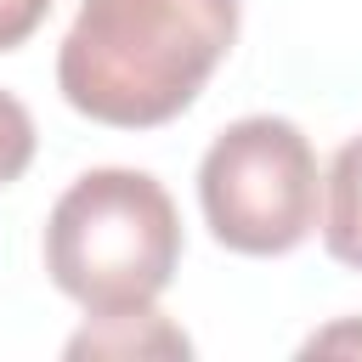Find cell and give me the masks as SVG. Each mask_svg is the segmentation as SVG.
<instances>
[{
	"label": "cell",
	"mask_w": 362,
	"mask_h": 362,
	"mask_svg": "<svg viewBox=\"0 0 362 362\" xmlns=\"http://www.w3.org/2000/svg\"><path fill=\"white\" fill-rule=\"evenodd\" d=\"M238 40V0H79L57 51L74 113L113 130L170 124Z\"/></svg>",
	"instance_id": "1"
},
{
	"label": "cell",
	"mask_w": 362,
	"mask_h": 362,
	"mask_svg": "<svg viewBox=\"0 0 362 362\" xmlns=\"http://www.w3.org/2000/svg\"><path fill=\"white\" fill-rule=\"evenodd\" d=\"M181 266V215L147 170H85L45 221V272L90 317L153 305Z\"/></svg>",
	"instance_id": "2"
},
{
	"label": "cell",
	"mask_w": 362,
	"mask_h": 362,
	"mask_svg": "<svg viewBox=\"0 0 362 362\" xmlns=\"http://www.w3.org/2000/svg\"><path fill=\"white\" fill-rule=\"evenodd\" d=\"M198 204L215 243L238 255H288L317 226V153L294 119L249 113L226 124L198 164Z\"/></svg>",
	"instance_id": "3"
},
{
	"label": "cell",
	"mask_w": 362,
	"mask_h": 362,
	"mask_svg": "<svg viewBox=\"0 0 362 362\" xmlns=\"http://www.w3.org/2000/svg\"><path fill=\"white\" fill-rule=\"evenodd\" d=\"M68 356H192V339L170 317H158L153 305H141V311L90 317L68 339Z\"/></svg>",
	"instance_id": "4"
},
{
	"label": "cell",
	"mask_w": 362,
	"mask_h": 362,
	"mask_svg": "<svg viewBox=\"0 0 362 362\" xmlns=\"http://www.w3.org/2000/svg\"><path fill=\"white\" fill-rule=\"evenodd\" d=\"M322 243L339 266L362 272V136H351L328 164V215Z\"/></svg>",
	"instance_id": "5"
},
{
	"label": "cell",
	"mask_w": 362,
	"mask_h": 362,
	"mask_svg": "<svg viewBox=\"0 0 362 362\" xmlns=\"http://www.w3.org/2000/svg\"><path fill=\"white\" fill-rule=\"evenodd\" d=\"M28 164H34V119L11 90H0V187L17 181Z\"/></svg>",
	"instance_id": "6"
},
{
	"label": "cell",
	"mask_w": 362,
	"mask_h": 362,
	"mask_svg": "<svg viewBox=\"0 0 362 362\" xmlns=\"http://www.w3.org/2000/svg\"><path fill=\"white\" fill-rule=\"evenodd\" d=\"M57 0H0V51H17L51 11Z\"/></svg>",
	"instance_id": "7"
},
{
	"label": "cell",
	"mask_w": 362,
	"mask_h": 362,
	"mask_svg": "<svg viewBox=\"0 0 362 362\" xmlns=\"http://www.w3.org/2000/svg\"><path fill=\"white\" fill-rule=\"evenodd\" d=\"M328 356V351H362V322H334V328H322V334H311L305 339V356Z\"/></svg>",
	"instance_id": "8"
}]
</instances>
